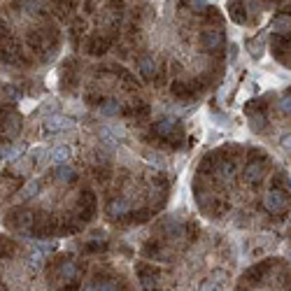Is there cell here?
I'll return each mask as SVG.
<instances>
[{
    "label": "cell",
    "mask_w": 291,
    "mask_h": 291,
    "mask_svg": "<svg viewBox=\"0 0 291 291\" xmlns=\"http://www.w3.org/2000/svg\"><path fill=\"white\" fill-rule=\"evenodd\" d=\"M75 126V119L63 115H52L44 119V131L47 133H61V131H70Z\"/></svg>",
    "instance_id": "cell-1"
},
{
    "label": "cell",
    "mask_w": 291,
    "mask_h": 291,
    "mask_svg": "<svg viewBox=\"0 0 291 291\" xmlns=\"http://www.w3.org/2000/svg\"><path fill=\"white\" fill-rule=\"evenodd\" d=\"M263 208L268 210V212H282V210L287 208V194H282V191H271L268 196L263 198Z\"/></svg>",
    "instance_id": "cell-2"
},
{
    "label": "cell",
    "mask_w": 291,
    "mask_h": 291,
    "mask_svg": "<svg viewBox=\"0 0 291 291\" xmlns=\"http://www.w3.org/2000/svg\"><path fill=\"white\" fill-rule=\"evenodd\" d=\"M128 210H131L128 198H115V200L110 203V208H107V214L116 219V217H124V214H128Z\"/></svg>",
    "instance_id": "cell-3"
},
{
    "label": "cell",
    "mask_w": 291,
    "mask_h": 291,
    "mask_svg": "<svg viewBox=\"0 0 291 291\" xmlns=\"http://www.w3.org/2000/svg\"><path fill=\"white\" fill-rule=\"evenodd\" d=\"M154 133H156L158 137H170L173 133H175V119L166 116V119L156 121V124H154Z\"/></svg>",
    "instance_id": "cell-4"
},
{
    "label": "cell",
    "mask_w": 291,
    "mask_h": 291,
    "mask_svg": "<svg viewBox=\"0 0 291 291\" xmlns=\"http://www.w3.org/2000/svg\"><path fill=\"white\" fill-rule=\"evenodd\" d=\"M124 136V128L121 126H107V128H103L100 131V137H103L105 142L110 147H115L116 142H119V137Z\"/></svg>",
    "instance_id": "cell-5"
},
{
    "label": "cell",
    "mask_w": 291,
    "mask_h": 291,
    "mask_svg": "<svg viewBox=\"0 0 291 291\" xmlns=\"http://www.w3.org/2000/svg\"><path fill=\"white\" fill-rule=\"evenodd\" d=\"M203 42H205V49H219L221 44H224V35L219 31H205V35H203Z\"/></svg>",
    "instance_id": "cell-6"
},
{
    "label": "cell",
    "mask_w": 291,
    "mask_h": 291,
    "mask_svg": "<svg viewBox=\"0 0 291 291\" xmlns=\"http://www.w3.org/2000/svg\"><path fill=\"white\" fill-rule=\"evenodd\" d=\"M52 161L56 163V166H65V163L70 161V147H65V145L56 147V149L52 152Z\"/></svg>",
    "instance_id": "cell-7"
},
{
    "label": "cell",
    "mask_w": 291,
    "mask_h": 291,
    "mask_svg": "<svg viewBox=\"0 0 291 291\" xmlns=\"http://www.w3.org/2000/svg\"><path fill=\"white\" fill-rule=\"evenodd\" d=\"M119 112H121V103L115 100V98H110V100H105V103L100 105V115L103 116H116Z\"/></svg>",
    "instance_id": "cell-8"
},
{
    "label": "cell",
    "mask_w": 291,
    "mask_h": 291,
    "mask_svg": "<svg viewBox=\"0 0 291 291\" xmlns=\"http://www.w3.org/2000/svg\"><path fill=\"white\" fill-rule=\"evenodd\" d=\"M140 73L145 75L147 79H152L156 75V63L149 58V56H145V58H140Z\"/></svg>",
    "instance_id": "cell-9"
},
{
    "label": "cell",
    "mask_w": 291,
    "mask_h": 291,
    "mask_svg": "<svg viewBox=\"0 0 291 291\" xmlns=\"http://www.w3.org/2000/svg\"><path fill=\"white\" fill-rule=\"evenodd\" d=\"M40 194V182L38 179H31V182H26V187L21 189V198H33Z\"/></svg>",
    "instance_id": "cell-10"
},
{
    "label": "cell",
    "mask_w": 291,
    "mask_h": 291,
    "mask_svg": "<svg viewBox=\"0 0 291 291\" xmlns=\"http://www.w3.org/2000/svg\"><path fill=\"white\" fill-rule=\"evenodd\" d=\"M245 175H247V179H250V182H259L261 177H263V168H261L259 163H250Z\"/></svg>",
    "instance_id": "cell-11"
},
{
    "label": "cell",
    "mask_w": 291,
    "mask_h": 291,
    "mask_svg": "<svg viewBox=\"0 0 291 291\" xmlns=\"http://www.w3.org/2000/svg\"><path fill=\"white\" fill-rule=\"evenodd\" d=\"M86 291H119L115 282H100V284H89Z\"/></svg>",
    "instance_id": "cell-12"
},
{
    "label": "cell",
    "mask_w": 291,
    "mask_h": 291,
    "mask_svg": "<svg viewBox=\"0 0 291 291\" xmlns=\"http://www.w3.org/2000/svg\"><path fill=\"white\" fill-rule=\"evenodd\" d=\"M73 177H75V170L68 163L65 166H58V179H63V182H73Z\"/></svg>",
    "instance_id": "cell-13"
},
{
    "label": "cell",
    "mask_w": 291,
    "mask_h": 291,
    "mask_svg": "<svg viewBox=\"0 0 291 291\" xmlns=\"http://www.w3.org/2000/svg\"><path fill=\"white\" fill-rule=\"evenodd\" d=\"M75 272H77V266H75L73 261H68V263H63V266H61V275L65 277V280L75 277Z\"/></svg>",
    "instance_id": "cell-14"
},
{
    "label": "cell",
    "mask_w": 291,
    "mask_h": 291,
    "mask_svg": "<svg viewBox=\"0 0 291 291\" xmlns=\"http://www.w3.org/2000/svg\"><path fill=\"white\" fill-rule=\"evenodd\" d=\"M140 284H142V289L145 291H154L156 287H158V280H156V277H142Z\"/></svg>",
    "instance_id": "cell-15"
},
{
    "label": "cell",
    "mask_w": 291,
    "mask_h": 291,
    "mask_svg": "<svg viewBox=\"0 0 291 291\" xmlns=\"http://www.w3.org/2000/svg\"><path fill=\"white\" fill-rule=\"evenodd\" d=\"M277 33H284V31H289V19L287 17H280V19L275 21V26H272Z\"/></svg>",
    "instance_id": "cell-16"
},
{
    "label": "cell",
    "mask_w": 291,
    "mask_h": 291,
    "mask_svg": "<svg viewBox=\"0 0 291 291\" xmlns=\"http://www.w3.org/2000/svg\"><path fill=\"white\" fill-rule=\"evenodd\" d=\"M200 291H224V289H221V287H219L217 282L208 280V282H203V284H200Z\"/></svg>",
    "instance_id": "cell-17"
},
{
    "label": "cell",
    "mask_w": 291,
    "mask_h": 291,
    "mask_svg": "<svg viewBox=\"0 0 291 291\" xmlns=\"http://www.w3.org/2000/svg\"><path fill=\"white\" fill-rule=\"evenodd\" d=\"M147 158H149V163H152V166L163 168V156H161V154H147Z\"/></svg>",
    "instance_id": "cell-18"
},
{
    "label": "cell",
    "mask_w": 291,
    "mask_h": 291,
    "mask_svg": "<svg viewBox=\"0 0 291 291\" xmlns=\"http://www.w3.org/2000/svg\"><path fill=\"white\" fill-rule=\"evenodd\" d=\"M221 175H224V177H233V163H224V168H221Z\"/></svg>",
    "instance_id": "cell-19"
},
{
    "label": "cell",
    "mask_w": 291,
    "mask_h": 291,
    "mask_svg": "<svg viewBox=\"0 0 291 291\" xmlns=\"http://www.w3.org/2000/svg\"><path fill=\"white\" fill-rule=\"evenodd\" d=\"M252 121H254V131H261V124H263V116H254V119H252Z\"/></svg>",
    "instance_id": "cell-20"
},
{
    "label": "cell",
    "mask_w": 291,
    "mask_h": 291,
    "mask_svg": "<svg viewBox=\"0 0 291 291\" xmlns=\"http://www.w3.org/2000/svg\"><path fill=\"white\" fill-rule=\"evenodd\" d=\"M280 110H282V112H289V98H287V100H282V103H280Z\"/></svg>",
    "instance_id": "cell-21"
}]
</instances>
